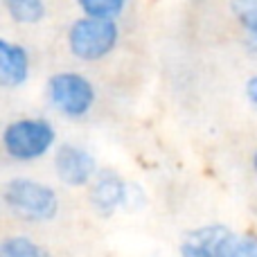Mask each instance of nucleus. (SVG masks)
Segmentation results:
<instances>
[{
	"label": "nucleus",
	"instance_id": "1",
	"mask_svg": "<svg viewBox=\"0 0 257 257\" xmlns=\"http://www.w3.org/2000/svg\"><path fill=\"white\" fill-rule=\"evenodd\" d=\"M3 203L14 217L27 223H48L57 219L61 201L52 185L36 178L18 176L3 187Z\"/></svg>",
	"mask_w": 257,
	"mask_h": 257
},
{
	"label": "nucleus",
	"instance_id": "2",
	"mask_svg": "<svg viewBox=\"0 0 257 257\" xmlns=\"http://www.w3.org/2000/svg\"><path fill=\"white\" fill-rule=\"evenodd\" d=\"M5 154L16 163H34L57 145V128L45 117H18L5 126L0 136Z\"/></svg>",
	"mask_w": 257,
	"mask_h": 257
},
{
	"label": "nucleus",
	"instance_id": "3",
	"mask_svg": "<svg viewBox=\"0 0 257 257\" xmlns=\"http://www.w3.org/2000/svg\"><path fill=\"white\" fill-rule=\"evenodd\" d=\"M120 43L117 21L81 16L68 30V50L79 61H102Z\"/></svg>",
	"mask_w": 257,
	"mask_h": 257
},
{
	"label": "nucleus",
	"instance_id": "4",
	"mask_svg": "<svg viewBox=\"0 0 257 257\" xmlns=\"http://www.w3.org/2000/svg\"><path fill=\"white\" fill-rule=\"evenodd\" d=\"M48 99L61 115L79 120V117L88 115L90 108L95 106L97 90L86 75L63 70L54 72L48 79Z\"/></svg>",
	"mask_w": 257,
	"mask_h": 257
},
{
	"label": "nucleus",
	"instance_id": "5",
	"mask_svg": "<svg viewBox=\"0 0 257 257\" xmlns=\"http://www.w3.org/2000/svg\"><path fill=\"white\" fill-rule=\"evenodd\" d=\"M136 185L126 183L115 169H97L88 185V203L99 217H113L117 210H131V196Z\"/></svg>",
	"mask_w": 257,
	"mask_h": 257
},
{
	"label": "nucleus",
	"instance_id": "6",
	"mask_svg": "<svg viewBox=\"0 0 257 257\" xmlns=\"http://www.w3.org/2000/svg\"><path fill=\"white\" fill-rule=\"evenodd\" d=\"M97 160L88 149L75 142H61L54 149V172L68 187H86L97 174Z\"/></svg>",
	"mask_w": 257,
	"mask_h": 257
},
{
	"label": "nucleus",
	"instance_id": "7",
	"mask_svg": "<svg viewBox=\"0 0 257 257\" xmlns=\"http://www.w3.org/2000/svg\"><path fill=\"white\" fill-rule=\"evenodd\" d=\"M30 79V52L21 43L0 39V86L21 88Z\"/></svg>",
	"mask_w": 257,
	"mask_h": 257
},
{
	"label": "nucleus",
	"instance_id": "8",
	"mask_svg": "<svg viewBox=\"0 0 257 257\" xmlns=\"http://www.w3.org/2000/svg\"><path fill=\"white\" fill-rule=\"evenodd\" d=\"M230 228L223 223H208V226L192 228L183 237L178 253L181 257H217V248Z\"/></svg>",
	"mask_w": 257,
	"mask_h": 257
},
{
	"label": "nucleus",
	"instance_id": "9",
	"mask_svg": "<svg viewBox=\"0 0 257 257\" xmlns=\"http://www.w3.org/2000/svg\"><path fill=\"white\" fill-rule=\"evenodd\" d=\"M217 257H257V235L228 230L217 248Z\"/></svg>",
	"mask_w": 257,
	"mask_h": 257
},
{
	"label": "nucleus",
	"instance_id": "10",
	"mask_svg": "<svg viewBox=\"0 0 257 257\" xmlns=\"http://www.w3.org/2000/svg\"><path fill=\"white\" fill-rule=\"evenodd\" d=\"M5 9L12 16V21L21 25H36L48 14L45 0H5Z\"/></svg>",
	"mask_w": 257,
	"mask_h": 257
},
{
	"label": "nucleus",
	"instance_id": "11",
	"mask_svg": "<svg viewBox=\"0 0 257 257\" xmlns=\"http://www.w3.org/2000/svg\"><path fill=\"white\" fill-rule=\"evenodd\" d=\"M0 257H52V253L25 235H9L0 239Z\"/></svg>",
	"mask_w": 257,
	"mask_h": 257
},
{
	"label": "nucleus",
	"instance_id": "12",
	"mask_svg": "<svg viewBox=\"0 0 257 257\" xmlns=\"http://www.w3.org/2000/svg\"><path fill=\"white\" fill-rule=\"evenodd\" d=\"M128 0H77L81 14L99 21H117L126 9Z\"/></svg>",
	"mask_w": 257,
	"mask_h": 257
},
{
	"label": "nucleus",
	"instance_id": "13",
	"mask_svg": "<svg viewBox=\"0 0 257 257\" xmlns=\"http://www.w3.org/2000/svg\"><path fill=\"white\" fill-rule=\"evenodd\" d=\"M230 14L257 45V0H230Z\"/></svg>",
	"mask_w": 257,
	"mask_h": 257
},
{
	"label": "nucleus",
	"instance_id": "14",
	"mask_svg": "<svg viewBox=\"0 0 257 257\" xmlns=\"http://www.w3.org/2000/svg\"><path fill=\"white\" fill-rule=\"evenodd\" d=\"M244 93H246V99L250 102V106L257 111V72L253 77H248V81L244 86Z\"/></svg>",
	"mask_w": 257,
	"mask_h": 257
},
{
	"label": "nucleus",
	"instance_id": "15",
	"mask_svg": "<svg viewBox=\"0 0 257 257\" xmlns=\"http://www.w3.org/2000/svg\"><path fill=\"white\" fill-rule=\"evenodd\" d=\"M253 172H255V176H257V149H255V154H253Z\"/></svg>",
	"mask_w": 257,
	"mask_h": 257
}]
</instances>
